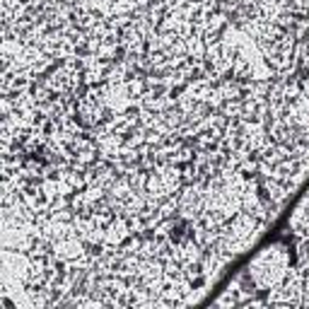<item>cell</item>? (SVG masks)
<instances>
[{"mask_svg": "<svg viewBox=\"0 0 309 309\" xmlns=\"http://www.w3.org/2000/svg\"><path fill=\"white\" fill-rule=\"evenodd\" d=\"M5 280H7V275H5ZM7 283H10V280H7ZM10 285H12V283H10ZM12 287H17V285H12ZM17 290H19V287H17ZM22 292H24V290H22ZM27 295H29V292H27ZM29 300H32V302H48V300H36V297H32V295H29Z\"/></svg>", "mask_w": 309, "mask_h": 309, "instance_id": "cell-1", "label": "cell"}]
</instances>
